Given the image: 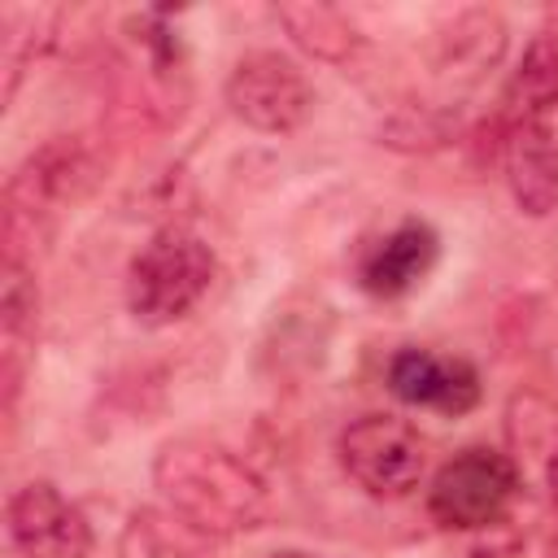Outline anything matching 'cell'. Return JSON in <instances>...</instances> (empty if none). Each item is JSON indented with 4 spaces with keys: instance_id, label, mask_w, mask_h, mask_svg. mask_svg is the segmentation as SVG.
Returning a JSON list of instances; mask_svg holds the SVG:
<instances>
[{
    "instance_id": "cell-19",
    "label": "cell",
    "mask_w": 558,
    "mask_h": 558,
    "mask_svg": "<svg viewBox=\"0 0 558 558\" xmlns=\"http://www.w3.org/2000/svg\"><path fill=\"white\" fill-rule=\"evenodd\" d=\"M471 558H532L527 554V536H519V532H510V527H488V536L471 549Z\"/></svg>"
},
{
    "instance_id": "cell-16",
    "label": "cell",
    "mask_w": 558,
    "mask_h": 558,
    "mask_svg": "<svg viewBox=\"0 0 558 558\" xmlns=\"http://www.w3.org/2000/svg\"><path fill=\"white\" fill-rule=\"evenodd\" d=\"M61 9L57 4H4L0 13V65H4V105L17 96L22 74L57 44Z\"/></svg>"
},
{
    "instance_id": "cell-13",
    "label": "cell",
    "mask_w": 558,
    "mask_h": 558,
    "mask_svg": "<svg viewBox=\"0 0 558 558\" xmlns=\"http://www.w3.org/2000/svg\"><path fill=\"white\" fill-rule=\"evenodd\" d=\"M35 340H39L35 266L4 257V266H0V405H4V414L17 410L26 371L35 362Z\"/></svg>"
},
{
    "instance_id": "cell-7",
    "label": "cell",
    "mask_w": 558,
    "mask_h": 558,
    "mask_svg": "<svg viewBox=\"0 0 558 558\" xmlns=\"http://www.w3.org/2000/svg\"><path fill=\"white\" fill-rule=\"evenodd\" d=\"M4 536L17 558H92L96 545L87 514L52 480H26L9 493Z\"/></svg>"
},
{
    "instance_id": "cell-5",
    "label": "cell",
    "mask_w": 558,
    "mask_h": 558,
    "mask_svg": "<svg viewBox=\"0 0 558 558\" xmlns=\"http://www.w3.org/2000/svg\"><path fill=\"white\" fill-rule=\"evenodd\" d=\"M519 493L523 484L506 449L466 445L436 466L427 484V514L449 532H488L506 523Z\"/></svg>"
},
{
    "instance_id": "cell-1",
    "label": "cell",
    "mask_w": 558,
    "mask_h": 558,
    "mask_svg": "<svg viewBox=\"0 0 558 558\" xmlns=\"http://www.w3.org/2000/svg\"><path fill=\"white\" fill-rule=\"evenodd\" d=\"M153 488L170 519L196 536H244L270 519L266 475L222 440L174 436L153 453Z\"/></svg>"
},
{
    "instance_id": "cell-6",
    "label": "cell",
    "mask_w": 558,
    "mask_h": 558,
    "mask_svg": "<svg viewBox=\"0 0 558 558\" xmlns=\"http://www.w3.org/2000/svg\"><path fill=\"white\" fill-rule=\"evenodd\" d=\"M222 100L235 122H244L257 135H292L310 122L314 113V83L305 70L275 52V48H253L244 52L222 83Z\"/></svg>"
},
{
    "instance_id": "cell-4",
    "label": "cell",
    "mask_w": 558,
    "mask_h": 558,
    "mask_svg": "<svg viewBox=\"0 0 558 558\" xmlns=\"http://www.w3.org/2000/svg\"><path fill=\"white\" fill-rule=\"evenodd\" d=\"M336 462L353 488L375 501H401L423 484L427 445L418 427L392 410H366L336 436Z\"/></svg>"
},
{
    "instance_id": "cell-12",
    "label": "cell",
    "mask_w": 558,
    "mask_h": 558,
    "mask_svg": "<svg viewBox=\"0 0 558 558\" xmlns=\"http://www.w3.org/2000/svg\"><path fill=\"white\" fill-rule=\"evenodd\" d=\"M440 257V235L423 218H401L379 240H371L357 257V288L375 301H397L414 292Z\"/></svg>"
},
{
    "instance_id": "cell-8",
    "label": "cell",
    "mask_w": 558,
    "mask_h": 558,
    "mask_svg": "<svg viewBox=\"0 0 558 558\" xmlns=\"http://www.w3.org/2000/svg\"><path fill=\"white\" fill-rule=\"evenodd\" d=\"M506 44H510V26L497 9H462L432 31L427 70L458 100L501 65Z\"/></svg>"
},
{
    "instance_id": "cell-21",
    "label": "cell",
    "mask_w": 558,
    "mask_h": 558,
    "mask_svg": "<svg viewBox=\"0 0 558 558\" xmlns=\"http://www.w3.org/2000/svg\"><path fill=\"white\" fill-rule=\"evenodd\" d=\"M554 35H558V31H554Z\"/></svg>"
},
{
    "instance_id": "cell-15",
    "label": "cell",
    "mask_w": 558,
    "mask_h": 558,
    "mask_svg": "<svg viewBox=\"0 0 558 558\" xmlns=\"http://www.w3.org/2000/svg\"><path fill=\"white\" fill-rule=\"evenodd\" d=\"M275 17L288 31V39L305 57H314L323 65H353L366 52V35L336 4H323V0H283V4H275Z\"/></svg>"
},
{
    "instance_id": "cell-9",
    "label": "cell",
    "mask_w": 558,
    "mask_h": 558,
    "mask_svg": "<svg viewBox=\"0 0 558 558\" xmlns=\"http://www.w3.org/2000/svg\"><path fill=\"white\" fill-rule=\"evenodd\" d=\"M488 131V148L506 174V187L514 196V205L527 218H545L558 209V131L554 122H510V126H493Z\"/></svg>"
},
{
    "instance_id": "cell-20",
    "label": "cell",
    "mask_w": 558,
    "mask_h": 558,
    "mask_svg": "<svg viewBox=\"0 0 558 558\" xmlns=\"http://www.w3.org/2000/svg\"><path fill=\"white\" fill-rule=\"evenodd\" d=\"M270 558H323V554H310V549H275Z\"/></svg>"
},
{
    "instance_id": "cell-3",
    "label": "cell",
    "mask_w": 558,
    "mask_h": 558,
    "mask_svg": "<svg viewBox=\"0 0 558 558\" xmlns=\"http://www.w3.org/2000/svg\"><path fill=\"white\" fill-rule=\"evenodd\" d=\"M214 275L218 257L209 240L183 222H166L126 266V310L140 327H174L209 296Z\"/></svg>"
},
{
    "instance_id": "cell-18",
    "label": "cell",
    "mask_w": 558,
    "mask_h": 558,
    "mask_svg": "<svg viewBox=\"0 0 558 558\" xmlns=\"http://www.w3.org/2000/svg\"><path fill=\"white\" fill-rule=\"evenodd\" d=\"M183 523L157 510H135L122 527L118 558H196L192 545H183Z\"/></svg>"
},
{
    "instance_id": "cell-11",
    "label": "cell",
    "mask_w": 558,
    "mask_h": 558,
    "mask_svg": "<svg viewBox=\"0 0 558 558\" xmlns=\"http://www.w3.org/2000/svg\"><path fill=\"white\" fill-rule=\"evenodd\" d=\"M501 427L519 484L558 514V401L536 388H519L506 401Z\"/></svg>"
},
{
    "instance_id": "cell-14",
    "label": "cell",
    "mask_w": 558,
    "mask_h": 558,
    "mask_svg": "<svg viewBox=\"0 0 558 558\" xmlns=\"http://www.w3.org/2000/svg\"><path fill=\"white\" fill-rule=\"evenodd\" d=\"M554 118H558V35L541 31L527 39L523 57L514 61L488 122L510 126V122H554Z\"/></svg>"
},
{
    "instance_id": "cell-10",
    "label": "cell",
    "mask_w": 558,
    "mask_h": 558,
    "mask_svg": "<svg viewBox=\"0 0 558 558\" xmlns=\"http://www.w3.org/2000/svg\"><path fill=\"white\" fill-rule=\"evenodd\" d=\"M388 392L401 405L436 410L445 418L471 414L480 405V371L466 357H445L418 344H405L388 357Z\"/></svg>"
},
{
    "instance_id": "cell-17",
    "label": "cell",
    "mask_w": 558,
    "mask_h": 558,
    "mask_svg": "<svg viewBox=\"0 0 558 558\" xmlns=\"http://www.w3.org/2000/svg\"><path fill=\"white\" fill-rule=\"evenodd\" d=\"M458 135V109L445 100H405L379 122V144L401 153H432Z\"/></svg>"
},
{
    "instance_id": "cell-2",
    "label": "cell",
    "mask_w": 558,
    "mask_h": 558,
    "mask_svg": "<svg viewBox=\"0 0 558 558\" xmlns=\"http://www.w3.org/2000/svg\"><path fill=\"white\" fill-rule=\"evenodd\" d=\"M105 179V153L87 135H52L22 157V166L4 183V257L35 266V248H44L74 205H83Z\"/></svg>"
}]
</instances>
